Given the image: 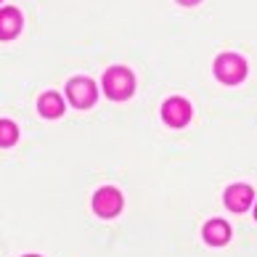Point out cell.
<instances>
[{
	"label": "cell",
	"instance_id": "6da1fadb",
	"mask_svg": "<svg viewBox=\"0 0 257 257\" xmlns=\"http://www.w3.org/2000/svg\"><path fill=\"white\" fill-rule=\"evenodd\" d=\"M103 90L111 101H127L136 93V77L127 66H111L103 74Z\"/></svg>",
	"mask_w": 257,
	"mask_h": 257
},
{
	"label": "cell",
	"instance_id": "7a4b0ae2",
	"mask_svg": "<svg viewBox=\"0 0 257 257\" xmlns=\"http://www.w3.org/2000/svg\"><path fill=\"white\" fill-rule=\"evenodd\" d=\"M215 77L225 85H236L246 77V61L236 53H223L215 59Z\"/></svg>",
	"mask_w": 257,
	"mask_h": 257
},
{
	"label": "cell",
	"instance_id": "3957f363",
	"mask_svg": "<svg viewBox=\"0 0 257 257\" xmlns=\"http://www.w3.org/2000/svg\"><path fill=\"white\" fill-rule=\"evenodd\" d=\"M66 96H69V103L77 109H88L96 103L98 98V88L90 77H72L66 82Z\"/></svg>",
	"mask_w": 257,
	"mask_h": 257
},
{
	"label": "cell",
	"instance_id": "277c9868",
	"mask_svg": "<svg viewBox=\"0 0 257 257\" xmlns=\"http://www.w3.org/2000/svg\"><path fill=\"white\" fill-rule=\"evenodd\" d=\"M125 207V199L114 186H101L96 194H93V209H96L98 217H117Z\"/></svg>",
	"mask_w": 257,
	"mask_h": 257
},
{
	"label": "cell",
	"instance_id": "5b68a950",
	"mask_svg": "<svg viewBox=\"0 0 257 257\" xmlns=\"http://www.w3.org/2000/svg\"><path fill=\"white\" fill-rule=\"evenodd\" d=\"M191 117H194V109L183 96H173L162 103V119L170 127H186L191 122Z\"/></svg>",
	"mask_w": 257,
	"mask_h": 257
},
{
	"label": "cell",
	"instance_id": "8992f818",
	"mask_svg": "<svg viewBox=\"0 0 257 257\" xmlns=\"http://www.w3.org/2000/svg\"><path fill=\"white\" fill-rule=\"evenodd\" d=\"M223 199H225V207L231 209V212H246L254 202V191H252V186H246V183H233V186L225 188Z\"/></svg>",
	"mask_w": 257,
	"mask_h": 257
},
{
	"label": "cell",
	"instance_id": "52a82bcc",
	"mask_svg": "<svg viewBox=\"0 0 257 257\" xmlns=\"http://www.w3.org/2000/svg\"><path fill=\"white\" fill-rule=\"evenodd\" d=\"M24 27V19L19 14V8H0V40H14V37L22 32Z\"/></svg>",
	"mask_w": 257,
	"mask_h": 257
},
{
	"label": "cell",
	"instance_id": "ba28073f",
	"mask_svg": "<svg viewBox=\"0 0 257 257\" xmlns=\"http://www.w3.org/2000/svg\"><path fill=\"white\" fill-rule=\"evenodd\" d=\"M202 236L209 246H223L231 241V225L220 217H215V220H207L204 228H202Z\"/></svg>",
	"mask_w": 257,
	"mask_h": 257
},
{
	"label": "cell",
	"instance_id": "9c48e42d",
	"mask_svg": "<svg viewBox=\"0 0 257 257\" xmlns=\"http://www.w3.org/2000/svg\"><path fill=\"white\" fill-rule=\"evenodd\" d=\"M37 109H40V114L45 119H56V117H61L64 114V98L59 96V93H53V90H48V93H43L40 98H37Z\"/></svg>",
	"mask_w": 257,
	"mask_h": 257
},
{
	"label": "cell",
	"instance_id": "30bf717a",
	"mask_svg": "<svg viewBox=\"0 0 257 257\" xmlns=\"http://www.w3.org/2000/svg\"><path fill=\"white\" fill-rule=\"evenodd\" d=\"M19 141V127L14 119H0V146L8 149Z\"/></svg>",
	"mask_w": 257,
	"mask_h": 257
},
{
	"label": "cell",
	"instance_id": "8fae6325",
	"mask_svg": "<svg viewBox=\"0 0 257 257\" xmlns=\"http://www.w3.org/2000/svg\"><path fill=\"white\" fill-rule=\"evenodd\" d=\"M178 3H180V6H196L199 0H178Z\"/></svg>",
	"mask_w": 257,
	"mask_h": 257
},
{
	"label": "cell",
	"instance_id": "7c38bea8",
	"mask_svg": "<svg viewBox=\"0 0 257 257\" xmlns=\"http://www.w3.org/2000/svg\"><path fill=\"white\" fill-rule=\"evenodd\" d=\"M254 220H257V204H254Z\"/></svg>",
	"mask_w": 257,
	"mask_h": 257
},
{
	"label": "cell",
	"instance_id": "4fadbf2b",
	"mask_svg": "<svg viewBox=\"0 0 257 257\" xmlns=\"http://www.w3.org/2000/svg\"><path fill=\"white\" fill-rule=\"evenodd\" d=\"M24 257H40V254H24Z\"/></svg>",
	"mask_w": 257,
	"mask_h": 257
}]
</instances>
